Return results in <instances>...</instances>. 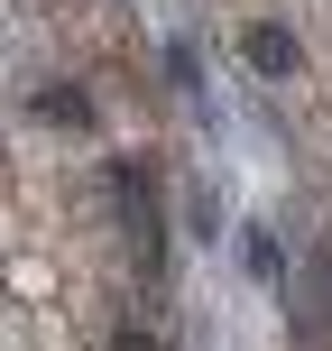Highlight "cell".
I'll return each mask as SVG.
<instances>
[{
    "label": "cell",
    "instance_id": "1",
    "mask_svg": "<svg viewBox=\"0 0 332 351\" xmlns=\"http://www.w3.org/2000/svg\"><path fill=\"white\" fill-rule=\"evenodd\" d=\"M240 65L277 84V74H296V65H305V47H296V28H277V19H249V28H240Z\"/></svg>",
    "mask_w": 332,
    "mask_h": 351
},
{
    "label": "cell",
    "instance_id": "2",
    "mask_svg": "<svg viewBox=\"0 0 332 351\" xmlns=\"http://www.w3.org/2000/svg\"><path fill=\"white\" fill-rule=\"evenodd\" d=\"M37 121L84 130V121H92V93H84V84H37Z\"/></svg>",
    "mask_w": 332,
    "mask_h": 351
},
{
    "label": "cell",
    "instance_id": "3",
    "mask_svg": "<svg viewBox=\"0 0 332 351\" xmlns=\"http://www.w3.org/2000/svg\"><path fill=\"white\" fill-rule=\"evenodd\" d=\"M111 351H157V342H148V333H120V342H111Z\"/></svg>",
    "mask_w": 332,
    "mask_h": 351
}]
</instances>
